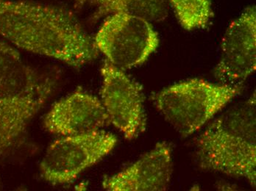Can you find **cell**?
<instances>
[{
    "label": "cell",
    "mask_w": 256,
    "mask_h": 191,
    "mask_svg": "<svg viewBox=\"0 0 256 191\" xmlns=\"http://www.w3.org/2000/svg\"><path fill=\"white\" fill-rule=\"evenodd\" d=\"M96 18L114 13L140 17L150 22L166 19L168 13L167 0H92Z\"/></svg>",
    "instance_id": "cell-11"
},
{
    "label": "cell",
    "mask_w": 256,
    "mask_h": 191,
    "mask_svg": "<svg viewBox=\"0 0 256 191\" xmlns=\"http://www.w3.org/2000/svg\"><path fill=\"white\" fill-rule=\"evenodd\" d=\"M94 42L108 62L124 71L143 64L157 49L159 38L150 21L114 13L108 15Z\"/></svg>",
    "instance_id": "cell-5"
},
{
    "label": "cell",
    "mask_w": 256,
    "mask_h": 191,
    "mask_svg": "<svg viewBox=\"0 0 256 191\" xmlns=\"http://www.w3.org/2000/svg\"><path fill=\"white\" fill-rule=\"evenodd\" d=\"M256 68V7L246 8L230 24L214 74L220 83L240 85Z\"/></svg>",
    "instance_id": "cell-8"
},
{
    "label": "cell",
    "mask_w": 256,
    "mask_h": 191,
    "mask_svg": "<svg viewBox=\"0 0 256 191\" xmlns=\"http://www.w3.org/2000/svg\"><path fill=\"white\" fill-rule=\"evenodd\" d=\"M73 1H74V3H76L78 7H82V6L85 4L87 0H73Z\"/></svg>",
    "instance_id": "cell-13"
},
{
    "label": "cell",
    "mask_w": 256,
    "mask_h": 191,
    "mask_svg": "<svg viewBox=\"0 0 256 191\" xmlns=\"http://www.w3.org/2000/svg\"><path fill=\"white\" fill-rule=\"evenodd\" d=\"M240 85L192 79L167 87L154 96L156 108L182 136L202 128L241 93Z\"/></svg>",
    "instance_id": "cell-4"
},
{
    "label": "cell",
    "mask_w": 256,
    "mask_h": 191,
    "mask_svg": "<svg viewBox=\"0 0 256 191\" xmlns=\"http://www.w3.org/2000/svg\"><path fill=\"white\" fill-rule=\"evenodd\" d=\"M196 157L204 170L242 178L256 186V96L226 110L196 142Z\"/></svg>",
    "instance_id": "cell-3"
},
{
    "label": "cell",
    "mask_w": 256,
    "mask_h": 191,
    "mask_svg": "<svg viewBox=\"0 0 256 191\" xmlns=\"http://www.w3.org/2000/svg\"><path fill=\"white\" fill-rule=\"evenodd\" d=\"M101 97L110 124L126 139H136L146 130L144 96L141 85L107 60L101 68Z\"/></svg>",
    "instance_id": "cell-7"
},
{
    "label": "cell",
    "mask_w": 256,
    "mask_h": 191,
    "mask_svg": "<svg viewBox=\"0 0 256 191\" xmlns=\"http://www.w3.org/2000/svg\"><path fill=\"white\" fill-rule=\"evenodd\" d=\"M53 90L49 77L26 64L0 38V159L24 142L30 124Z\"/></svg>",
    "instance_id": "cell-2"
},
{
    "label": "cell",
    "mask_w": 256,
    "mask_h": 191,
    "mask_svg": "<svg viewBox=\"0 0 256 191\" xmlns=\"http://www.w3.org/2000/svg\"><path fill=\"white\" fill-rule=\"evenodd\" d=\"M109 124L101 101L81 88L56 102L44 119L46 131L62 136L96 131Z\"/></svg>",
    "instance_id": "cell-9"
},
{
    "label": "cell",
    "mask_w": 256,
    "mask_h": 191,
    "mask_svg": "<svg viewBox=\"0 0 256 191\" xmlns=\"http://www.w3.org/2000/svg\"><path fill=\"white\" fill-rule=\"evenodd\" d=\"M172 167L170 145L158 143L136 162L104 178L102 187L109 191H166L171 181Z\"/></svg>",
    "instance_id": "cell-10"
},
{
    "label": "cell",
    "mask_w": 256,
    "mask_h": 191,
    "mask_svg": "<svg viewBox=\"0 0 256 191\" xmlns=\"http://www.w3.org/2000/svg\"><path fill=\"white\" fill-rule=\"evenodd\" d=\"M180 24L191 31L202 29L210 22L213 12L210 0H167Z\"/></svg>",
    "instance_id": "cell-12"
},
{
    "label": "cell",
    "mask_w": 256,
    "mask_h": 191,
    "mask_svg": "<svg viewBox=\"0 0 256 191\" xmlns=\"http://www.w3.org/2000/svg\"><path fill=\"white\" fill-rule=\"evenodd\" d=\"M0 36L20 49L76 68L99 52L70 10L44 3L0 0Z\"/></svg>",
    "instance_id": "cell-1"
},
{
    "label": "cell",
    "mask_w": 256,
    "mask_h": 191,
    "mask_svg": "<svg viewBox=\"0 0 256 191\" xmlns=\"http://www.w3.org/2000/svg\"><path fill=\"white\" fill-rule=\"evenodd\" d=\"M116 144L114 135L101 130L64 136L46 150L40 162V173L52 185L71 183L109 155Z\"/></svg>",
    "instance_id": "cell-6"
}]
</instances>
